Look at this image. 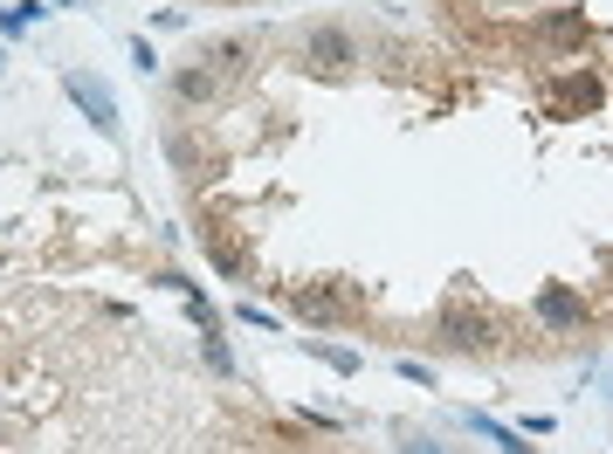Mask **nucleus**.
<instances>
[{
  "label": "nucleus",
  "instance_id": "obj_1",
  "mask_svg": "<svg viewBox=\"0 0 613 454\" xmlns=\"http://www.w3.org/2000/svg\"><path fill=\"white\" fill-rule=\"evenodd\" d=\"M63 83H69V97H76V104L90 111V124H97V132H104V138H118V104H111V90L97 83V76H83V69H69Z\"/></svg>",
  "mask_w": 613,
  "mask_h": 454
},
{
  "label": "nucleus",
  "instance_id": "obj_2",
  "mask_svg": "<svg viewBox=\"0 0 613 454\" xmlns=\"http://www.w3.org/2000/svg\"><path fill=\"white\" fill-rule=\"evenodd\" d=\"M442 338L455 351H482V344H490V317L469 310V303H448V310H442Z\"/></svg>",
  "mask_w": 613,
  "mask_h": 454
},
{
  "label": "nucleus",
  "instance_id": "obj_3",
  "mask_svg": "<svg viewBox=\"0 0 613 454\" xmlns=\"http://www.w3.org/2000/svg\"><path fill=\"white\" fill-rule=\"evenodd\" d=\"M303 56H311L317 69H345V63H359V42H352L345 29H311L303 35Z\"/></svg>",
  "mask_w": 613,
  "mask_h": 454
},
{
  "label": "nucleus",
  "instance_id": "obj_4",
  "mask_svg": "<svg viewBox=\"0 0 613 454\" xmlns=\"http://www.w3.org/2000/svg\"><path fill=\"white\" fill-rule=\"evenodd\" d=\"M538 317L551 324V331H572V324H586V303H579L572 290H558V283H551V290L538 296Z\"/></svg>",
  "mask_w": 613,
  "mask_h": 454
},
{
  "label": "nucleus",
  "instance_id": "obj_5",
  "mask_svg": "<svg viewBox=\"0 0 613 454\" xmlns=\"http://www.w3.org/2000/svg\"><path fill=\"white\" fill-rule=\"evenodd\" d=\"M172 90H180V104H214V97H221V69L193 63V69H180V76H172Z\"/></svg>",
  "mask_w": 613,
  "mask_h": 454
},
{
  "label": "nucleus",
  "instance_id": "obj_6",
  "mask_svg": "<svg viewBox=\"0 0 613 454\" xmlns=\"http://www.w3.org/2000/svg\"><path fill=\"white\" fill-rule=\"evenodd\" d=\"M290 310H297L303 324H331V317H338V296H331V290H297Z\"/></svg>",
  "mask_w": 613,
  "mask_h": 454
},
{
  "label": "nucleus",
  "instance_id": "obj_7",
  "mask_svg": "<svg viewBox=\"0 0 613 454\" xmlns=\"http://www.w3.org/2000/svg\"><path fill=\"white\" fill-rule=\"evenodd\" d=\"M476 427H482V434H490V441H497L503 454H531V447H524L517 434H510V427H497V420H476Z\"/></svg>",
  "mask_w": 613,
  "mask_h": 454
},
{
  "label": "nucleus",
  "instance_id": "obj_8",
  "mask_svg": "<svg viewBox=\"0 0 613 454\" xmlns=\"http://www.w3.org/2000/svg\"><path fill=\"white\" fill-rule=\"evenodd\" d=\"M324 365H338V372H359V359H352V351H338V344H311Z\"/></svg>",
  "mask_w": 613,
  "mask_h": 454
},
{
  "label": "nucleus",
  "instance_id": "obj_9",
  "mask_svg": "<svg viewBox=\"0 0 613 454\" xmlns=\"http://www.w3.org/2000/svg\"><path fill=\"white\" fill-rule=\"evenodd\" d=\"M406 454H442V447H434V441H406Z\"/></svg>",
  "mask_w": 613,
  "mask_h": 454
},
{
  "label": "nucleus",
  "instance_id": "obj_10",
  "mask_svg": "<svg viewBox=\"0 0 613 454\" xmlns=\"http://www.w3.org/2000/svg\"><path fill=\"white\" fill-rule=\"evenodd\" d=\"M0 69H8V56H0Z\"/></svg>",
  "mask_w": 613,
  "mask_h": 454
}]
</instances>
